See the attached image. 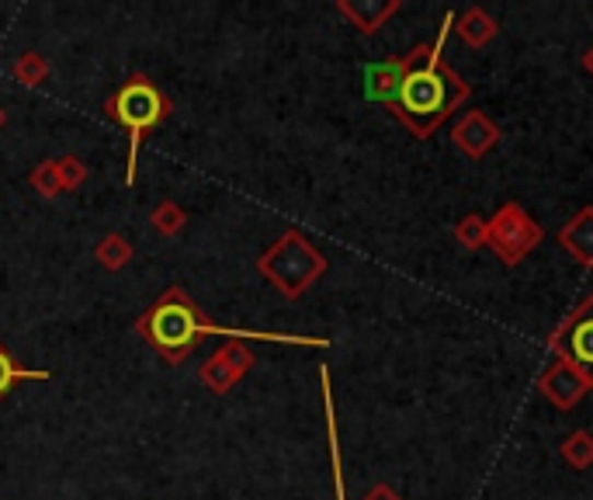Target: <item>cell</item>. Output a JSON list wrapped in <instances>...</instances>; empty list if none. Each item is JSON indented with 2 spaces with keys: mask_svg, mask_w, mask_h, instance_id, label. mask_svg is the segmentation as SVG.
Wrapping results in <instances>:
<instances>
[{
  "mask_svg": "<svg viewBox=\"0 0 593 500\" xmlns=\"http://www.w3.org/2000/svg\"><path fill=\"white\" fill-rule=\"evenodd\" d=\"M139 337L147 341L167 365H181L206 337L222 334L226 341H278V345H305V348H330L326 337H302V334H257V330H230L216 327L212 319L201 313V306L184 292L181 286H171L156 303L139 316L136 324Z\"/></svg>",
  "mask_w": 593,
  "mask_h": 500,
  "instance_id": "6da1fadb",
  "label": "cell"
},
{
  "mask_svg": "<svg viewBox=\"0 0 593 500\" xmlns=\"http://www.w3.org/2000/svg\"><path fill=\"white\" fill-rule=\"evenodd\" d=\"M455 240L465 247V251H479L486 247V219L482 216H465L462 223L455 226Z\"/></svg>",
  "mask_w": 593,
  "mask_h": 500,
  "instance_id": "ffe728a7",
  "label": "cell"
},
{
  "mask_svg": "<svg viewBox=\"0 0 593 500\" xmlns=\"http://www.w3.org/2000/svg\"><path fill=\"white\" fill-rule=\"evenodd\" d=\"M56 171H59V185H63V191H73L88 182V164L80 156L67 153V156H59L56 160Z\"/></svg>",
  "mask_w": 593,
  "mask_h": 500,
  "instance_id": "7402d4cb",
  "label": "cell"
},
{
  "mask_svg": "<svg viewBox=\"0 0 593 500\" xmlns=\"http://www.w3.org/2000/svg\"><path fill=\"white\" fill-rule=\"evenodd\" d=\"M497 18L493 14H486L479 4L476 8H468L462 18H458V38L468 46V49H482L489 46L497 38Z\"/></svg>",
  "mask_w": 593,
  "mask_h": 500,
  "instance_id": "4fadbf2b",
  "label": "cell"
},
{
  "mask_svg": "<svg viewBox=\"0 0 593 500\" xmlns=\"http://www.w3.org/2000/svg\"><path fill=\"white\" fill-rule=\"evenodd\" d=\"M257 271L268 278L284 299H299L323 278L326 257L299 230H284L275 244L257 257Z\"/></svg>",
  "mask_w": 593,
  "mask_h": 500,
  "instance_id": "277c9868",
  "label": "cell"
},
{
  "mask_svg": "<svg viewBox=\"0 0 593 500\" xmlns=\"http://www.w3.org/2000/svg\"><path fill=\"white\" fill-rule=\"evenodd\" d=\"M455 25V14H444L441 32L434 38V46H417L406 56V80L403 91L393 105V115L410 129L417 139L431 136L447 115L458 112L468 102V84L444 63V38Z\"/></svg>",
  "mask_w": 593,
  "mask_h": 500,
  "instance_id": "7a4b0ae2",
  "label": "cell"
},
{
  "mask_svg": "<svg viewBox=\"0 0 593 500\" xmlns=\"http://www.w3.org/2000/svg\"><path fill=\"white\" fill-rule=\"evenodd\" d=\"M452 143L473 160H482L500 143V126L486 112H465L452 126Z\"/></svg>",
  "mask_w": 593,
  "mask_h": 500,
  "instance_id": "9c48e42d",
  "label": "cell"
},
{
  "mask_svg": "<svg viewBox=\"0 0 593 500\" xmlns=\"http://www.w3.org/2000/svg\"><path fill=\"white\" fill-rule=\"evenodd\" d=\"M97 261H101V268H108V271H121L132 261V244L121 233H108L97 244Z\"/></svg>",
  "mask_w": 593,
  "mask_h": 500,
  "instance_id": "2e32d148",
  "label": "cell"
},
{
  "mask_svg": "<svg viewBox=\"0 0 593 500\" xmlns=\"http://www.w3.org/2000/svg\"><path fill=\"white\" fill-rule=\"evenodd\" d=\"M559 244L577 257L583 268H593V206L580 209L569 223L559 230Z\"/></svg>",
  "mask_w": 593,
  "mask_h": 500,
  "instance_id": "7c38bea8",
  "label": "cell"
},
{
  "mask_svg": "<svg viewBox=\"0 0 593 500\" xmlns=\"http://www.w3.org/2000/svg\"><path fill=\"white\" fill-rule=\"evenodd\" d=\"M361 80H364V97H368V102H379V105L393 108L399 91H403V80H406V56L382 59V63H364Z\"/></svg>",
  "mask_w": 593,
  "mask_h": 500,
  "instance_id": "30bf717a",
  "label": "cell"
},
{
  "mask_svg": "<svg viewBox=\"0 0 593 500\" xmlns=\"http://www.w3.org/2000/svg\"><path fill=\"white\" fill-rule=\"evenodd\" d=\"M538 389L559 410H572L593 386H590V379L569 362V358H556V362L548 365V372L538 379Z\"/></svg>",
  "mask_w": 593,
  "mask_h": 500,
  "instance_id": "ba28073f",
  "label": "cell"
},
{
  "mask_svg": "<svg viewBox=\"0 0 593 500\" xmlns=\"http://www.w3.org/2000/svg\"><path fill=\"white\" fill-rule=\"evenodd\" d=\"M153 230L160 233V236H177L181 230H184V223H188V212H184L177 202H160L156 209H153Z\"/></svg>",
  "mask_w": 593,
  "mask_h": 500,
  "instance_id": "d6986e66",
  "label": "cell"
},
{
  "mask_svg": "<svg viewBox=\"0 0 593 500\" xmlns=\"http://www.w3.org/2000/svg\"><path fill=\"white\" fill-rule=\"evenodd\" d=\"M364 500H403L393 487H388V484H375L372 490H368L364 493Z\"/></svg>",
  "mask_w": 593,
  "mask_h": 500,
  "instance_id": "603a6c76",
  "label": "cell"
},
{
  "mask_svg": "<svg viewBox=\"0 0 593 500\" xmlns=\"http://www.w3.org/2000/svg\"><path fill=\"white\" fill-rule=\"evenodd\" d=\"M171 97L163 94L150 77H129L126 84H121L112 97H108V118L112 123H118L121 129L129 132V171H126V182L132 185L136 182V164H139V147L142 139H147L163 118L171 115Z\"/></svg>",
  "mask_w": 593,
  "mask_h": 500,
  "instance_id": "3957f363",
  "label": "cell"
},
{
  "mask_svg": "<svg viewBox=\"0 0 593 500\" xmlns=\"http://www.w3.org/2000/svg\"><path fill=\"white\" fill-rule=\"evenodd\" d=\"M49 379V372H43V369H22L14 362V354L0 345V399H4L11 389H14V383H46Z\"/></svg>",
  "mask_w": 593,
  "mask_h": 500,
  "instance_id": "9a60e30c",
  "label": "cell"
},
{
  "mask_svg": "<svg viewBox=\"0 0 593 500\" xmlns=\"http://www.w3.org/2000/svg\"><path fill=\"white\" fill-rule=\"evenodd\" d=\"M337 11L361 35H375L399 11V0H337Z\"/></svg>",
  "mask_w": 593,
  "mask_h": 500,
  "instance_id": "8fae6325",
  "label": "cell"
},
{
  "mask_svg": "<svg viewBox=\"0 0 593 500\" xmlns=\"http://www.w3.org/2000/svg\"><path fill=\"white\" fill-rule=\"evenodd\" d=\"M8 126V112L4 108H0V129H4Z\"/></svg>",
  "mask_w": 593,
  "mask_h": 500,
  "instance_id": "d4e9b609",
  "label": "cell"
},
{
  "mask_svg": "<svg viewBox=\"0 0 593 500\" xmlns=\"http://www.w3.org/2000/svg\"><path fill=\"white\" fill-rule=\"evenodd\" d=\"M323 383V407H326V438H330V463H334V487L337 500H344V466H340V442H337V417H334V386H330V369H319Z\"/></svg>",
  "mask_w": 593,
  "mask_h": 500,
  "instance_id": "5bb4252c",
  "label": "cell"
},
{
  "mask_svg": "<svg viewBox=\"0 0 593 500\" xmlns=\"http://www.w3.org/2000/svg\"><path fill=\"white\" fill-rule=\"evenodd\" d=\"M548 351L556 358H569L593 386V295L572 310L559 324V330L548 337Z\"/></svg>",
  "mask_w": 593,
  "mask_h": 500,
  "instance_id": "8992f818",
  "label": "cell"
},
{
  "mask_svg": "<svg viewBox=\"0 0 593 500\" xmlns=\"http://www.w3.org/2000/svg\"><path fill=\"white\" fill-rule=\"evenodd\" d=\"M562 458L572 469H590L593 466V434L590 431H572L562 442Z\"/></svg>",
  "mask_w": 593,
  "mask_h": 500,
  "instance_id": "ac0fdd59",
  "label": "cell"
},
{
  "mask_svg": "<svg viewBox=\"0 0 593 500\" xmlns=\"http://www.w3.org/2000/svg\"><path fill=\"white\" fill-rule=\"evenodd\" d=\"M583 70L593 77V46H590V49H586V56H583Z\"/></svg>",
  "mask_w": 593,
  "mask_h": 500,
  "instance_id": "cb8c5ba5",
  "label": "cell"
},
{
  "mask_svg": "<svg viewBox=\"0 0 593 500\" xmlns=\"http://www.w3.org/2000/svg\"><path fill=\"white\" fill-rule=\"evenodd\" d=\"M542 240H545L542 223H535V219L514 202H507L493 219H486V244L493 247L500 261L510 268L521 265Z\"/></svg>",
  "mask_w": 593,
  "mask_h": 500,
  "instance_id": "5b68a950",
  "label": "cell"
},
{
  "mask_svg": "<svg viewBox=\"0 0 593 500\" xmlns=\"http://www.w3.org/2000/svg\"><path fill=\"white\" fill-rule=\"evenodd\" d=\"M254 362H257V358H254L247 341H226L209 358L206 365L198 369V379H201V386H206V389L222 396V393H230L240 383V379L254 369Z\"/></svg>",
  "mask_w": 593,
  "mask_h": 500,
  "instance_id": "52a82bcc",
  "label": "cell"
},
{
  "mask_svg": "<svg viewBox=\"0 0 593 500\" xmlns=\"http://www.w3.org/2000/svg\"><path fill=\"white\" fill-rule=\"evenodd\" d=\"M32 188L43 195V198H56V195H63V185H59V171H56V160H43L35 171H32Z\"/></svg>",
  "mask_w": 593,
  "mask_h": 500,
  "instance_id": "44dd1931",
  "label": "cell"
},
{
  "mask_svg": "<svg viewBox=\"0 0 593 500\" xmlns=\"http://www.w3.org/2000/svg\"><path fill=\"white\" fill-rule=\"evenodd\" d=\"M14 80L18 84H25V88H38L43 80L49 77V59L43 53H22L14 59V67H11Z\"/></svg>",
  "mask_w": 593,
  "mask_h": 500,
  "instance_id": "e0dca14e",
  "label": "cell"
}]
</instances>
